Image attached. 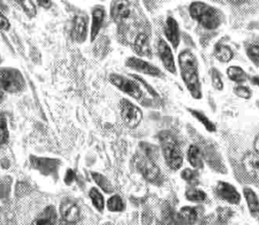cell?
Listing matches in <instances>:
<instances>
[{"label":"cell","mask_w":259,"mask_h":225,"mask_svg":"<svg viewBox=\"0 0 259 225\" xmlns=\"http://www.w3.org/2000/svg\"><path fill=\"white\" fill-rule=\"evenodd\" d=\"M213 56L220 63H229L232 61L235 53L234 50L228 44L219 42L213 47Z\"/></svg>","instance_id":"obj_17"},{"label":"cell","mask_w":259,"mask_h":225,"mask_svg":"<svg viewBox=\"0 0 259 225\" xmlns=\"http://www.w3.org/2000/svg\"><path fill=\"white\" fill-rule=\"evenodd\" d=\"M180 216H181L182 220H184L186 223L193 224V223L196 222L198 214H197L196 210L193 209V208L185 207V208L180 210Z\"/></svg>","instance_id":"obj_33"},{"label":"cell","mask_w":259,"mask_h":225,"mask_svg":"<svg viewBox=\"0 0 259 225\" xmlns=\"http://www.w3.org/2000/svg\"><path fill=\"white\" fill-rule=\"evenodd\" d=\"M257 106H258V108H259V99H258V100H257Z\"/></svg>","instance_id":"obj_44"},{"label":"cell","mask_w":259,"mask_h":225,"mask_svg":"<svg viewBox=\"0 0 259 225\" xmlns=\"http://www.w3.org/2000/svg\"><path fill=\"white\" fill-rule=\"evenodd\" d=\"M135 164L138 172H141L148 181L154 184L161 182L162 174L159 168L148 156H138L136 159Z\"/></svg>","instance_id":"obj_8"},{"label":"cell","mask_w":259,"mask_h":225,"mask_svg":"<svg viewBox=\"0 0 259 225\" xmlns=\"http://www.w3.org/2000/svg\"><path fill=\"white\" fill-rule=\"evenodd\" d=\"M163 34L167 43L171 46L173 50H178L181 42V33L179 22L174 17H167L163 27Z\"/></svg>","instance_id":"obj_12"},{"label":"cell","mask_w":259,"mask_h":225,"mask_svg":"<svg viewBox=\"0 0 259 225\" xmlns=\"http://www.w3.org/2000/svg\"><path fill=\"white\" fill-rule=\"evenodd\" d=\"M187 159L191 166L194 168H201L203 166L202 155L200 153V149L196 145H191L187 152Z\"/></svg>","instance_id":"obj_24"},{"label":"cell","mask_w":259,"mask_h":225,"mask_svg":"<svg viewBox=\"0 0 259 225\" xmlns=\"http://www.w3.org/2000/svg\"><path fill=\"white\" fill-rule=\"evenodd\" d=\"M244 196L251 215L254 217H259V199L256 193L252 189L246 188L244 189Z\"/></svg>","instance_id":"obj_23"},{"label":"cell","mask_w":259,"mask_h":225,"mask_svg":"<svg viewBox=\"0 0 259 225\" xmlns=\"http://www.w3.org/2000/svg\"><path fill=\"white\" fill-rule=\"evenodd\" d=\"M210 78H211V83L213 89L218 91V92H222L224 90L225 85L223 82V75L222 73L220 72V70L216 68H212L210 70Z\"/></svg>","instance_id":"obj_27"},{"label":"cell","mask_w":259,"mask_h":225,"mask_svg":"<svg viewBox=\"0 0 259 225\" xmlns=\"http://www.w3.org/2000/svg\"><path fill=\"white\" fill-rule=\"evenodd\" d=\"M180 77L191 97L196 100L203 98V90L199 77L198 58L189 49L181 50L178 56Z\"/></svg>","instance_id":"obj_1"},{"label":"cell","mask_w":259,"mask_h":225,"mask_svg":"<svg viewBox=\"0 0 259 225\" xmlns=\"http://www.w3.org/2000/svg\"><path fill=\"white\" fill-rule=\"evenodd\" d=\"M36 3L40 8H42L44 10H50L53 6L52 0H36Z\"/></svg>","instance_id":"obj_39"},{"label":"cell","mask_w":259,"mask_h":225,"mask_svg":"<svg viewBox=\"0 0 259 225\" xmlns=\"http://www.w3.org/2000/svg\"><path fill=\"white\" fill-rule=\"evenodd\" d=\"M57 214L53 206H49L37 216L32 225H56Z\"/></svg>","instance_id":"obj_19"},{"label":"cell","mask_w":259,"mask_h":225,"mask_svg":"<svg viewBox=\"0 0 259 225\" xmlns=\"http://www.w3.org/2000/svg\"><path fill=\"white\" fill-rule=\"evenodd\" d=\"M125 66L137 73L151 78L162 79L163 72L158 67L149 62L148 60L137 56H128L125 60Z\"/></svg>","instance_id":"obj_7"},{"label":"cell","mask_w":259,"mask_h":225,"mask_svg":"<svg viewBox=\"0 0 259 225\" xmlns=\"http://www.w3.org/2000/svg\"><path fill=\"white\" fill-rule=\"evenodd\" d=\"M181 176H182V179H185L187 182L193 183L197 180L196 172L192 169H185L181 173Z\"/></svg>","instance_id":"obj_36"},{"label":"cell","mask_w":259,"mask_h":225,"mask_svg":"<svg viewBox=\"0 0 259 225\" xmlns=\"http://www.w3.org/2000/svg\"><path fill=\"white\" fill-rule=\"evenodd\" d=\"M157 56L167 72L177 75L178 66L175 56L173 54V49L163 38H160L157 43Z\"/></svg>","instance_id":"obj_10"},{"label":"cell","mask_w":259,"mask_h":225,"mask_svg":"<svg viewBox=\"0 0 259 225\" xmlns=\"http://www.w3.org/2000/svg\"><path fill=\"white\" fill-rule=\"evenodd\" d=\"M107 208L110 211L120 212L122 211L125 206H124V202H123L121 197L119 196H113L108 200Z\"/></svg>","instance_id":"obj_35"},{"label":"cell","mask_w":259,"mask_h":225,"mask_svg":"<svg viewBox=\"0 0 259 225\" xmlns=\"http://www.w3.org/2000/svg\"><path fill=\"white\" fill-rule=\"evenodd\" d=\"M254 148H255L256 153H257V154L259 155V133L258 135L256 136L255 141H254Z\"/></svg>","instance_id":"obj_41"},{"label":"cell","mask_w":259,"mask_h":225,"mask_svg":"<svg viewBox=\"0 0 259 225\" xmlns=\"http://www.w3.org/2000/svg\"><path fill=\"white\" fill-rule=\"evenodd\" d=\"M190 17L204 29H218L224 21V14L219 8L200 0H195L188 7Z\"/></svg>","instance_id":"obj_2"},{"label":"cell","mask_w":259,"mask_h":225,"mask_svg":"<svg viewBox=\"0 0 259 225\" xmlns=\"http://www.w3.org/2000/svg\"><path fill=\"white\" fill-rule=\"evenodd\" d=\"M226 74L229 80L236 85H244L249 80L248 73L246 72L243 67L239 65H230L228 67Z\"/></svg>","instance_id":"obj_18"},{"label":"cell","mask_w":259,"mask_h":225,"mask_svg":"<svg viewBox=\"0 0 259 225\" xmlns=\"http://www.w3.org/2000/svg\"><path fill=\"white\" fill-rule=\"evenodd\" d=\"M120 118L130 129H137L143 119L142 108L126 98L120 99L119 102Z\"/></svg>","instance_id":"obj_6"},{"label":"cell","mask_w":259,"mask_h":225,"mask_svg":"<svg viewBox=\"0 0 259 225\" xmlns=\"http://www.w3.org/2000/svg\"><path fill=\"white\" fill-rule=\"evenodd\" d=\"M131 14L130 0H112L110 5V17L115 22L119 23L128 19Z\"/></svg>","instance_id":"obj_13"},{"label":"cell","mask_w":259,"mask_h":225,"mask_svg":"<svg viewBox=\"0 0 259 225\" xmlns=\"http://www.w3.org/2000/svg\"><path fill=\"white\" fill-rule=\"evenodd\" d=\"M10 27V21L0 12V31H8Z\"/></svg>","instance_id":"obj_37"},{"label":"cell","mask_w":259,"mask_h":225,"mask_svg":"<svg viewBox=\"0 0 259 225\" xmlns=\"http://www.w3.org/2000/svg\"><path fill=\"white\" fill-rule=\"evenodd\" d=\"M215 193L220 198L231 204H238L241 201V196L234 185L228 182L218 183L215 188Z\"/></svg>","instance_id":"obj_14"},{"label":"cell","mask_w":259,"mask_h":225,"mask_svg":"<svg viewBox=\"0 0 259 225\" xmlns=\"http://www.w3.org/2000/svg\"><path fill=\"white\" fill-rule=\"evenodd\" d=\"M90 35L89 18L87 14H78L75 15L70 28V38L74 43L83 44Z\"/></svg>","instance_id":"obj_9"},{"label":"cell","mask_w":259,"mask_h":225,"mask_svg":"<svg viewBox=\"0 0 259 225\" xmlns=\"http://www.w3.org/2000/svg\"><path fill=\"white\" fill-rule=\"evenodd\" d=\"M186 199L190 202H202L206 199V193L198 189H190L186 191Z\"/></svg>","instance_id":"obj_32"},{"label":"cell","mask_w":259,"mask_h":225,"mask_svg":"<svg viewBox=\"0 0 259 225\" xmlns=\"http://www.w3.org/2000/svg\"><path fill=\"white\" fill-rule=\"evenodd\" d=\"M133 50L139 57H152V50L150 47V38L145 33H140L135 38Z\"/></svg>","instance_id":"obj_15"},{"label":"cell","mask_w":259,"mask_h":225,"mask_svg":"<svg viewBox=\"0 0 259 225\" xmlns=\"http://www.w3.org/2000/svg\"><path fill=\"white\" fill-rule=\"evenodd\" d=\"M25 87L26 80L20 70L12 67L0 69V90L4 93H20Z\"/></svg>","instance_id":"obj_5"},{"label":"cell","mask_w":259,"mask_h":225,"mask_svg":"<svg viewBox=\"0 0 259 225\" xmlns=\"http://www.w3.org/2000/svg\"><path fill=\"white\" fill-rule=\"evenodd\" d=\"M89 196H90L91 200H92L94 207L99 211H103L104 207H105V201H104L102 194L98 189L93 188V189H91Z\"/></svg>","instance_id":"obj_31"},{"label":"cell","mask_w":259,"mask_h":225,"mask_svg":"<svg viewBox=\"0 0 259 225\" xmlns=\"http://www.w3.org/2000/svg\"><path fill=\"white\" fill-rule=\"evenodd\" d=\"M187 111L190 113V115L193 116L194 119L198 121L206 129V131L210 133L215 132L216 129H217L215 123H213V121H211L206 114H204L202 111L194 109V108H187Z\"/></svg>","instance_id":"obj_20"},{"label":"cell","mask_w":259,"mask_h":225,"mask_svg":"<svg viewBox=\"0 0 259 225\" xmlns=\"http://www.w3.org/2000/svg\"><path fill=\"white\" fill-rule=\"evenodd\" d=\"M107 17V10L102 5H95L91 12L90 41L95 42L103 28Z\"/></svg>","instance_id":"obj_11"},{"label":"cell","mask_w":259,"mask_h":225,"mask_svg":"<svg viewBox=\"0 0 259 225\" xmlns=\"http://www.w3.org/2000/svg\"><path fill=\"white\" fill-rule=\"evenodd\" d=\"M243 165L246 172L250 176H256L259 173V155L257 153H249L244 156Z\"/></svg>","instance_id":"obj_21"},{"label":"cell","mask_w":259,"mask_h":225,"mask_svg":"<svg viewBox=\"0 0 259 225\" xmlns=\"http://www.w3.org/2000/svg\"><path fill=\"white\" fill-rule=\"evenodd\" d=\"M27 17L33 19L37 15L36 5L33 0H15Z\"/></svg>","instance_id":"obj_28"},{"label":"cell","mask_w":259,"mask_h":225,"mask_svg":"<svg viewBox=\"0 0 259 225\" xmlns=\"http://www.w3.org/2000/svg\"><path fill=\"white\" fill-rule=\"evenodd\" d=\"M0 63H1V57H0Z\"/></svg>","instance_id":"obj_45"},{"label":"cell","mask_w":259,"mask_h":225,"mask_svg":"<svg viewBox=\"0 0 259 225\" xmlns=\"http://www.w3.org/2000/svg\"><path fill=\"white\" fill-rule=\"evenodd\" d=\"M110 84L116 89L132 99L143 102L145 99V93L137 81L131 77H126L119 73H111L108 77Z\"/></svg>","instance_id":"obj_4"},{"label":"cell","mask_w":259,"mask_h":225,"mask_svg":"<svg viewBox=\"0 0 259 225\" xmlns=\"http://www.w3.org/2000/svg\"><path fill=\"white\" fill-rule=\"evenodd\" d=\"M32 163L38 170L44 173H51L56 171L59 162L56 159H44V158H33Z\"/></svg>","instance_id":"obj_22"},{"label":"cell","mask_w":259,"mask_h":225,"mask_svg":"<svg viewBox=\"0 0 259 225\" xmlns=\"http://www.w3.org/2000/svg\"><path fill=\"white\" fill-rule=\"evenodd\" d=\"M245 54L249 61L259 68V42H251L245 46Z\"/></svg>","instance_id":"obj_26"},{"label":"cell","mask_w":259,"mask_h":225,"mask_svg":"<svg viewBox=\"0 0 259 225\" xmlns=\"http://www.w3.org/2000/svg\"><path fill=\"white\" fill-rule=\"evenodd\" d=\"M5 99H6V93H4L3 91L0 90V105L4 102Z\"/></svg>","instance_id":"obj_42"},{"label":"cell","mask_w":259,"mask_h":225,"mask_svg":"<svg viewBox=\"0 0 259 225\" xmlns=\"http://www.w3.org/2000/svg\"><path fill=\"white\" fill-rule=\"evenodd\" d=\"M61 215L63 220L70 223L76 222L80 218V209L75 202L70 200H65L60 207Z\"/></svg>","instance_id":"obj_16"},{"label":"cell","mask_w":259,"mask_h":225,"mask_svg":"<svg viewBox=\"0 0 259 225\" xmlns=\"http://www.w3.org/2000/svg\"><path fill=\"white\" fill-rule=\"evenodd\" d=\"M249 81H250L253 86H256L259 88V76L249 77Z\"/></svg>","instance_id":"obj_40"},{"label":"cell","mask_w":259,"mask_h":225,"mask_svg":"<svg viewBox=\"0 0 259 225\" xmlns=\"http://www.w3.org/2000/svg\"><path fill=\"white\" fill-rule=\"evenodd\" d=\"M92 176H93L94 181L97 183V185H99L104 192L107 193V194L113 192V185H111L109 180L105 176L98 173V172H93Z\"/></svg>","instance_id":"obj_29"},{"label":"cell","mask_w":259,"mask_h":225,"mask_svg":"<svg viewBox=\"0 0 259 225\" xmlns=\"http://www.w3.org/2000/svg\"><path fill=\"white\" fill-rule=\"evenodd\" d=\"M75 179H76V174H75V172H74L73 170L69 169V170L66 172L65 177H64V181H65L67 185H70L71 183L73 182Z\"/></svg>","instance_id":"obj_38"},{"label":"cell","mask_w":259,"mask_h":225,"mask_svg":"<svg viewBox=\"0 0 259 225\" xmlns=\"http://www.w3.org/2000/svg\"><path fill=\"white\" fill-rule=\"evenodd\" d=\"M233 92L236 97L244 99V100H249L252 98V90L249 86H246L245 84L244 85H236L233 89Z\"/></svg>","instance_id":"obj_30"},{"label":"cell","mask_w":259,"mask_h":225,"mask_svg":"<svg viewBox=\"0 0 259 225\" xmlns=\"http://www.w3.org/2000/svg\"><path fill=\"white\" fill-rule=\"evenodd\" d=\"M9 139V129L7 120L4 116H0V146L6 144Z\"/></svg>","instance_id":"obj_34"},{"label":"cell","mask_w":259,"mask_h":225,"mask_svg":"<svg viewBox=\"0 0 259 225\" xmlns=\"http://www.w3.org/2000/svg\"><path fill=\"white\" fill-rule=\"evenodd\" d=\"M131 78H133L134 80L138 82L141 87L143 88L144 93H148L150 95L151 99L154 100H157L159 101L161 98H160L159 93L156 92V90L153 88V86H150V84L147 82L146 80L143 79V77L137 75V74H130Z\"/></svg>","instance_id":"obj_25"},{"label":"cell","mask_w":259,"mask_h":225,"mask_svg":"<svg viewBox=\"0 0 259 225\" xmlns=\"http://www.w3.org/2000/svg\"><path fill=\"white\" fill-rule=\"evenodd\" d=\"M160 142L167 165L172 170H179L183 164V156L174 136L168 132L160 134Z\"/></svg>","instance_id":"obj_3"},{"label":"cell","mask_w":259,"mask_h":225,"mask_svg":"<svg viewBox=\"0 0 259 225\" xmlns=\"http://www.w3.org/2000/svg\"><path fill=\"white\" fill-rule=\"evenodd\" d=\"M229 2H230V3L239 5V4L243 3V0H229Z\"/></svg>","instance_id":"obj_43"}]
</instances>
